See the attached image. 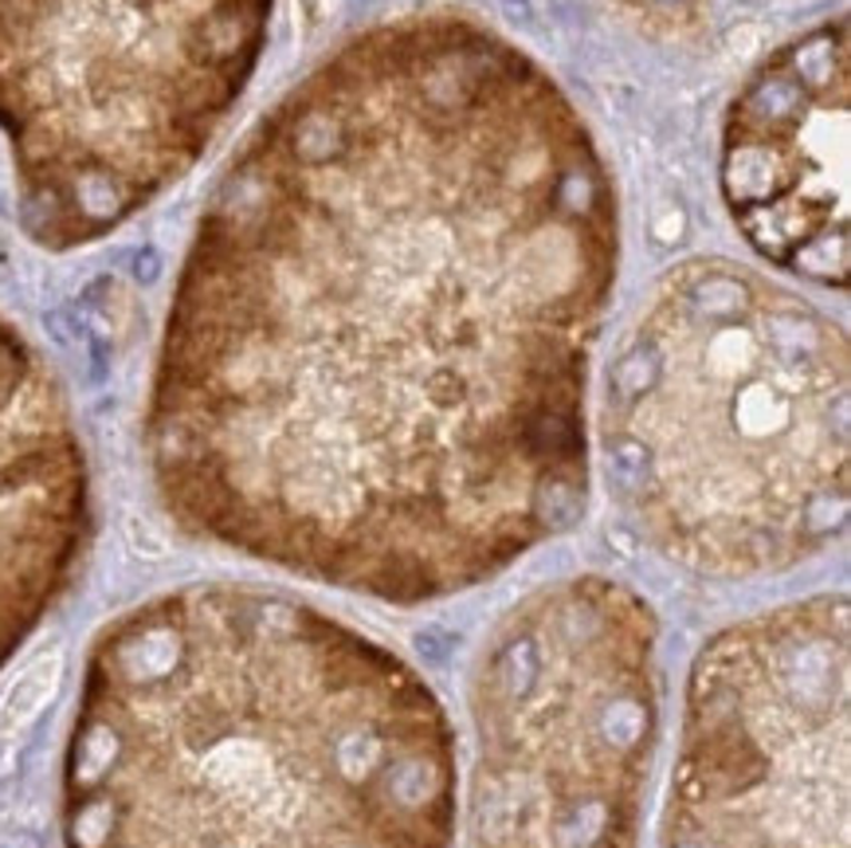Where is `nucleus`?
<instances>
[{"label":"nucleus","mask_w":851,"mask_h":848,"mask_svg":"<svg viewBox=\"0 0 851 848\" xmlns=\"http://www.w3.org/2000/svg\"><path fill=\"white\" fill-rule=\"evenodd\" d=\"M621 200L557 79L416 12L349 36L240 141L185 248L146 397L177 531L428 605L588 503V374Z\"/></svg>","instance_id":"f257e3e1"},{"label":"nucleus","mask_w":851,"mask_h":848,"mask_svg":"<svg viewBox=\"0 0 851 848\" xmlns=\"http://www.w3.org/2000/svg\"><path fill=\"white\" fill-rule=\"evenodd\" d=\"M452 809L432 683L310 601L181 585L87 652L67 848H444Z\"/></svg>","instance_id":"f03ea898"},{"label":"nucleus","mask_w":851,"mask_h":848,"mask_svg":"<svg viewBox=\"0 0 851 848\" xmlns=\"http://www.w3.org/2000/svg\"><path fill=\"white\" fill-rule=\"evenodd\" d=\"M848 334L734 259L671 267L604 377V480L691 574H785L848 531Z\"/></svg>","instance_id":"7ed1b4c3"},{"label":"nucleus","mask_w":851,"mask_h":848,"mask_svg":"<svg viewBox=\"0 0 851 848\" xmlns=\"http://www.w3.org/2000/svg\"><path fill=\"white\" fill-rule=\"evenodd\" d=\"M275 0H0V134L28 240L71 252L174 189L244 99Z\"/></svg>","instance_id":"20e7f679"},{"label":"nucleus","mask_w":851,"mask_h":848,"mask_svg":"<svg viewBox=\"0 0 851 848\" xmlns=\"http://www.w3.org/2000/svg\"><path fill=\"white\" fill-rule=\"evenodd\" d=\"M472 848H636L660 747V621L604 574L542 585L467 683Z\"/></svg>","instance_id":"39448f33"},{"label":"nucleus","mask_w":851,"mask_h":848,"mask_svg":"<svg viewBox=\"0 0 851 848\" xmlns=\"http://www.w3.org/2000/svg\"><path fill=\"white\" fill-rule=\"evenodd\" d=\"M843 593L726 624L686 672L667 848H848Z\"/></svg>","instance_id":"423d86ee"},{"label":"nucleus","mask_w":851,"mask_h":848,"mask_svg":"<svg viewBox=\"0 0 851 848\" xmlns=\"http://www.w3.org/2000/svg\"><path fill=\"white\" fill-rule=\"evenodd\" d=\"M722 197L758 256L848 292V20L789 40L722 122Z\"/></svg>","instance_id":"0eeeda50"},{"label":"nucleus","mask_w":851,"mask_h":848,"mask_svg":"<svg viewBox=\"0 0 851 848\" xmlns=\"http://www.w3.org/2000/svg\"><path fill=\"white\" fill-rule=\"evenodd\" d=\"M91 534V467L63 382L0 315V668L75 585Z\"/></svg>","instance_id":"6e6552de"}]
</instances>
